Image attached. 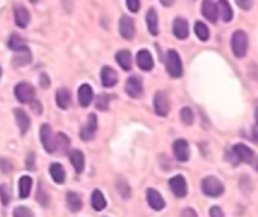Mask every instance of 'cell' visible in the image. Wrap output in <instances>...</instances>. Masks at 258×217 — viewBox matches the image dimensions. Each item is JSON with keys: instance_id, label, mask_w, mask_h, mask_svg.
<instances>
[{"instance_id": "6da1fadb", "label": "cell", "mask_w": 258, "mask_h": 217, "mask_svg": "<svg viewBox=\"0 0 258 217\" xmlns=\"http://www.w3.org/2000/svg\"><path fill=\"white\" fill-rule=\"evenodd\" d=\"M248 47H249V40L248 35L243 30H237L233 33L231 36V48L234 56L237 58H245L248 53Z\"/></svg>"}, {"instance_id": "7a4b0ae2", "label": "cell", "mask_w": 258, "mask_h": 217, "mask_svg": "<svg viewBox=\"0 0 258 217\" xmlns=\"http://www.w3.org/2000/svg\"><path fill=\"white\" fill-rule=\"evenodd\" d=\"M166 71L172 79H178L183 76L181 59L175 50H169L166 53Z\"/></svg>"}, {"instance_id": "3957f363", "label": "cell", "mask_w": 258, "mask_h": 217, "mask_svg": "<svg viewBox=\"0 0 258 217\" xmlns=\"http://www.w3.org/2000/svg\"><path fill=\"white\" fill-rule=\"evenodd\" d=\"M202 192L204 195H207L210 197H217L223 193V190H225V187H223V184L220 183V181L216 178V176H207L202 179Z\"/></svg>"}, {"instance_id": "277c9868", "label": "cell", "mask_w": 258, "mask_h": 217, "mask_svg": "<svg viewBox=\"0 0 258 217\" xmlns=\"http://www.w3.org/2000/svg\"><path fill=\"white\" fill-rule=\"evenodd\" d=\"M14 94H15V98L23 104L32 103L33 100H35V87H33L30 83L22 82V83H19L15 86Z\"/></svg>"}, {"instance_id": "5b68a950", "label": "cell", "mask_w": 258, "mask_h": 217, "mask_svg": "<svg viewBox=\"0 0 258 217\" xmlns=\"http://www.w3.org/2000/svg\"><path fill=\"white\" fill-rule=\"evenodd\" d=\"M40 139H41V143L44 150L51 154L56 151V145H55V134H53V130H51V127L48 124H44L41 125L40 129Z\"/></svg>"}, {"instance_id": "8992f818", "label": "cell", "mask_w": 258, "mask_h": 217, "mask_svg": "<svg viewBox=\"0 0 258 217\" xmlns=\"http://www.w3.org/2000/svg\"><path fill=\"white\" fill-rule=\"evenodd\" d=\"M233 154L237 158L236 163H248V165H251L255 160V152L243 143H236L233 147Z\"/></svg>"}, {"instance_id": "52a82bcc", "label": "cell", "mask_w": 258, "mask_h": 217, "mask_svg": "<svg viewBox=\"0 0 258 217\" xmlns=\"http://www.w3.org/2000/svg\"><path fill=\"white\" fill-rule=\"evenodd\" d=\"M154 110L159 116H168L171 110V101L165 90H159L156 97H154Z\"/></svg>"}, {"instance_id": "ba28073f", "label": "cell", "mask_w": 258, "mask_h": 217, "mask_svg": "<svg viewBox=\"0 0 258 217\" xmlns=\"http://www.w3.org/2000/svg\"><path fill=\"white\" fill-rule=\"evenodd\" d=\"M119 33L124 40L130 41L134 38V33H136V27H134V20L129 15H123L121 20H119Z\"/></svg>"}, {"instance_id": "9c48e42d", "label": "cell", "mask_w": 258, "mask_h": 217, "mask_svg": "<svg viewBox=\"0 0 258 217\" xmlns=\"http://www.w3.org/2000/svg\"><path fill=\"white\" fill-rule=\"evenodd\" d=\"M126 92L129 97L131 98H139L144 94V86H142V80L141 77L131 76L129 77V80L126 82Z\"/></svg>"}, {"instance_id": "30bf717a", "label": "cell", "mask_w": 258, "mask_h": 217, "mask_svg": "<svg viewBox=\"0 0 258 217\" xmlns=\"http://www.w3.org/2000/svg\"><path fill=\"white\" fill-rule=\"evenodd\" d=\"M30 62H32V53H30L29 47H22V48L14 51V56H12L14 66H17V68L27 66Z\"/></svg>"}, {"instance_id": "8fae6325", "label": "cell", "mask_w": 258, "mask_h": 217, "mask_svg": "<svg viewBox=\"0 0 258 217\" xmlns=\"http://www.w3.org/2000/svg\"><path fill=\"white\" fill-rule=\"evenodd\" d=\"M147 202L154 211H162L166 205L163 196L156 189H148L147 190Z\"/></svg>"}, {"instance_id": "7c38bea8", "label": "cell", "mask_w": 258, "mask_h": 217, "mask_svg": "<svg viewBox=\"0 0 258 217\" xmlns=\"http://www.w3.org/2000/svg\"><path fill=\"white\" fill-rule=\"evenodd\" d=\"M172 150H174V155L178 161L184 163L191 157V150H189V143L184 139H178L172 145Z\"/></svg>"}, {"instance_id": "4fadbf2b", "label": "cell", "mask_w": 258, "mask_h": 217, "mask_svg": "<svg viewBox=\"0 0 258 217\" xmlns=\"http://www.w3.org/2000/svg\"><path fill=\"white\" fill-rule=\"evenodd\" d=\"M169 187L177 197H184L187 195V183L183 175H175L169 179Z\"/></svg>"}, {"instance_id": "5bb4252c", "label": "cell", "mask_w": 258, "mask_h": 217, "mask_svg": "<svg viewBox=\"0 0 258 217\" xmlns=\"http://www.w3.org/2000/svg\"><path fill=\"white\" fill-rule=\"evenodd\" d=\"M97 129H98V122H97V116L92 113L89 115V119H88V124H86L82 131H80V137L82 140L85 142H89L95 137V133H97Z\"/></svg>"}, {"instance_id": "9a60e30c", "label": "cell", "mask_w": 258, "mask_h": 217, "mask_svg": "<svg viewBox=\"0 0 258 217\" xmlns=\"http://www.w3.org/2000/svg\"><path fill=\"white\" fill-rule=\"evenodd\" d=\"M14 20H15L17 26L24 29L30 22V14H29L27 8L23 5H15L14 6Z\"/></svg>"}, {"instance_id": "2e32d148", "label": "cell", "mask_w": 258, "mask_h": 217, "mask_svg": "<svg viewBox=\"0 0 258 217\" xmlns=\"http://www.w3.org/2000/svg\"><path fill=\"white\" fill-rule=\"evenodd\" d=\"M101 83L105 87H113L116 83H118V74H116V71L110 66H103L101 69Z\"/></svg>"}, {"instance_id": "e0dca14e", "label": "cell", "mask_w": 258, "mask_h": 217, "mask_svg": "<svg viewBox=\"0 0 258 217\" xmlns=\"http://www.w3.org/2000/svg\"><path fill=\"white\" fill-rule=\"evenodd\" d=\"M14 116L17 121V125H19L20 133L26 134V131L30 129V118L29 115L23 110V108H14Z\"/></svg>"}, {"instance_id": "ac0fdd59", "label": "cell", "mask_w": 258, "mask_h": 217, "mask_svg": "<svg viewBox=\"0 0 258 217\" xmlns=\"http://www.w3.org/2000/svg\"><path fill=\"white\" fill-rule=\"evenodd\" d=\"M136 61H137V66H139L142 71H151L154 68V59L148 50H141L139 53H137Z\"/></svg>"}, {"instance_id": "d6986e66", "label": "cell", "mask_w": 258, "mask_h": 217, "mask_svg": "<svg viewBox=\"0 0 258 217\" xmlns=\"http://www.w3.org/2000/svg\"><path fill=\"white\" fill-rule=\"evenodd\" d=\"M94 100V90L91 87V85L88 83H83L79 87V103L82 107H88Z\"/></svg>"}, {"instance_id": "ffe728a7", "label": "cell", "mask_w": 258, "mask_h": 217, "mask_svg": "<svg viewBox=\"0 0 258 217\" xmlns=\"http://www.w3.org/2000/svg\"><path fill=\"white\" fill-rule=\"evenodd\" d=\"M172 32H174L175 38L178 40H186L189 36V24H187V20L184 18H175L174 20V24H172Z\"/></svg>"}, {"instance_id": "44dd1931", "label": "cell", "mask_w": 258, "mask_h": 217, "mask_svg": "<svg viewBox=\"0 0 258 217\" xmlns=\"http://www.w3.org/2000/svg\"><path fill=\"white\" fill-rule=\"evenodd\" d=\"M201 11H202V15L207 18L210 23L217 22V6L213 0H204Z\"/></svg>"}, {"instance_id": "7402d4cb", "label": "cell", "mask_w": 258, "mask_h": 217, "mask_svg": "<svg viewBox=\"0 0 258 217\" xmlns=\"http://www.w3.org/2000/svg\"><path fill=\"white\" fill-rule=\"evenodd\" d=\"M145 20H147V27H148L150 33L154 35V36L159 35V17H157L156 9H154V8L148 9Z\"/></svg>"}, {"instance_id": "603a6c76", "label": "cell", "mask_w": 258, "mask_h": 217, "mask_svg": "<svg viewBox=\"0 0 258 217\" xmlns=\"http://www.w3.org/2000/svg\"><path fill=\"white\" fill-rule=\"evenodd\" d=\"M217 6V17L222 18V22H231L233 20V9L228 3V0H219V3L216 5Z\"/></svg>"}, {"instance_id": "cb8c5ba5", "label": "cell", "mask_w": 258, "mask_h": 217, "mask_svg": "<svg viewBox=\"0 0 258 217\" xmlns=\"http://www.w3.org/2000/svg\"><path fill=\"white\" fill-rule=\"evenodd\" d=\"M116 62L121 66L124 71H130L131 69V53L129 50H119L116 53Z\"/></svg>"}, {"instance_id": "d4e9b609", "label": "cell", "mask_w": 258, "mask_h": 217, "mask_svg": "<svg viewBox=\"0 0 258 217\" xmlns=\"http://www.w3.org/2000/svg\"><path fill=\"white\" fill-rule=\"evenodd\" d=\"M66 205L70 208V211L77 213L82 210V197L76 192H68L66 193Z\"/></svg>"}, {"instance_id": "484cf974", "label": "cell", "mask_w": 258, "mask_h": 217, "mask_svg": "<svg viewBox=\"0 0 258 217\" xmlns=\"http://www.w3.org/2000/svg\"><path fill=\"white\" fill-rule=\"evenodd\" d=\"M56 103L61 108H68L71 104V94H70V90L65 89V87H61L58 89V92H56Z\"/></svg>"}, {"instance_id": "4316f807", "label": "cell", "mask_w": 258, "mask_h": 217, "mask_svg": "<svg viewBox=\"0 0 258 217\" xmlns=\"http://www.w3.org/2000/svg\"><path fill=\"white\" fill-rule=\"evenodd\" d=\"M70 160H71V165L74 166L76 172H77V174H82L83 169H85V155H83V152L79 151V150L71 151Z\"/></svg>"}, {"instance_id": "83f0119b", "label": "cell", "mask_w": 258, "mask_h": 217, "mask_svg": "<svg viewBox=\"0 0 258 217\" xmlns=\"http://www.w3.org/2000/svg\"><path fill=\"white\" fill-rule=\"evenodd\" d=\"M91 204H92V208H94L95 211H103V210L106 208V205H108L105 195H103L100 190H94V192H92Z\"/></svg>"}, {"instance_id": "f1b7e54d", "label": "cell", "mask_w": 258, "mask_h": 217, "mask_svg": "<svg viewBox=\"0 0 258 217\" xmlns=\"http://www.w3.org/2000/svg\"><path fill=\"white\" fill-rule=\"evenodd\" d=\"M30 190H32V178L27 176V175L22 176L20 181H19V193H20V197L26 199L30 195Z\"/></svg>"}, {"instance_id": "f546056e", "label": "cell", "mask_w": 258, "mask_h": 217, "mask_svg": "<svg viewBox=\"0 0 258 217\" xmlns=\"http://www.w3.org/2000/svg\"><path fill=\"white\" fill-rule=\"evenodd\" d=\"M50 175H51V178H53V181L56 184H62L65 181V171L59 163H53V165L50 166Z\"/></svg>"}, {"instance_id": "4dcf8cb0", "label": "cell", "mask_w": 258, "mask_h": 217, "mask_svg": "<svg viewBox=\"0 0 258 217\" xmlns=\"http://www.w3.org/2000/svg\"><path fill=\"white\" fill-rule=\"evenodd\" d=\"M195 33L201 41H207L210 36V30L207 27V24L202 22H196L195 23Z\"/></svg>"}, {"instance_id": "1f68e13d", "label": "cell", "mask_w": 258, "mask_h": 217, "mask_svg": "<svg viewBox=\"0 0 258 217\" xmlns=\"http://www.w3.org/2000/svg\"><path fill=\"white\" fill-rule=\"evenodd\" d=\"M55 145H56V150L59 147L61 152H65V151H68V148H70V139H68V136H65L64 133H58V136L55 139Z\"/></svg>"}, {"instance_id": "d6a6232c", "label": "cell", "mask_w": 258, "mask_h": 217, "mask_svg": "<svg viewBox=\"0 0 258 217\" xmlns=\"http://www.w3.org/2000/svg\"><path fill=\"white\" fill-rule=\"evenodd\" d=\"M8 47L15 51V50H19V48H22V47H26V43H24V40L22 38L20 35L12 33L11 38H9V41H8Z\"/></svg>"}, {"instance_id": "836d02e7", "label": "cell", "mask_w": 258, "mask_h": 217, "mask_svg": "<svg viewBox=\"0 0 258 217\" xmlns=\"http://www.w3.org/2000/svg\"><path fill=\"white\" fill-rule=\"evenodd\" d=\"M180 118L181 121L186 124V125H192L194 124V119H195V115H194V110L191 107H183L180 110Z\"/></svg>"}, {"instance_id": "e575fe53", "label": "cell", "mask_w": 258, "mask_h": 217, "mask_svg": "<svg viewBox=\"0 0 258 217\" xmlns=\"http://www.w3.org/2000/svg\"><path fill=\"white\" fill-rule=\"evenodd\" d=\"M113 97L112 95H100L98 98H97V108L98 110H108L109 108V103H110V100H112Z\"/></svg>"}, {"instance_id": "d590c367", "label": "cell", "mask_w": 258, "mask_h": 217, "mask_svg": "<svg viewBox=\"0 0 258 217\" xmlns=\"http://www.w3.org/2000/svg\"><path fill=\"white\" fill-rule=\"evenodd\" d=\"M14 217H35L32 213V210H29L24 205H19L14 210Z\"/></svg>"}, {"instance_id": "8d00e7d4", "label": "cell", "mask_w": 258, "mask_h": 217, "mask_svg": "<svg viewBox=\"0 0 258 217\" xmlns=\"http://www.w3.org/2000/svg\"><path fill=\"white\" fill-rule=\"evenodd\" d=\"M118 189H119V193L124 199H129L130 197V187L127 184V181H119L118 183Z\"/></svg>"}, {"instance_id": "74e56055", "label": "cell", "mask_w": 258, "mask_h": 217, "mask_svg": "<svg viewBox=\"0 0 258 217\" xmlns=\"http://www.w3.org/2000/svg\"><path fill=\"white\" fill-rule=\"evenodd\" d=\"M0 197H2V202H3L5 205L9 204L11 196H9V190H8L6 186H0Z\"/></svg>"}, {"instance_id": "f35d334b", "label": "cell", "mask_w": 258, "mask_h": 217, "mask_svg": "<svg viewBox=\"0 0 258 217\" xmlns=\"http://www.w3.org/2000/svg\"><path fill=\"white\" fill-rule=\"evenodd\" d=\"M0 169H2L3 172L9 174L12 171V165H11V161L8 158H3V157H0Z\"/></svg>"}, {"instance_id": "ab89813d", "label": "cell", "mask_w": 258, "mask_h": 217, "mask_svg": "<svg viewBox=\"0 0 258 217\" xmlns=\"http://www.w3.org/2000/svg\"><path fill=\"white\" fill-rule=\"evenodd\" d=\"M126 2H127V8L131 12H137L141 9V2H139V0H126Z\"/></svg>"}, {"instance_id": "60d3db41", "label": "cell", "mask_w": 258, "mask_h": 217, "mask_svg": "<svg viewBox=\"0 0 258 217\" xmlns=\"http://www.w3.org/2000/svg\"><path fill=\"white\" fill-rule=\"evenodd\" d=\"M26 166H27L29 171H33V169H35V154H33V152H30V154L27 155Z\"/></svg>"}, {"instance_id": "b9f144b4", "label": "cell", "mask_w": 258, "mask_h": 217, "mask_svg": "<svg viewBox=\"0 0 258 217\" xmlns=\"http://www.w3.org/2000/svg\"><path fill=\"white\" fill-rule=\"evenodd\" d=\"M210 217H225V214H223L222 208H219L217 205H215V207L210 208Z\"/></svg>"}, {"instance_id": "7bdbcfd3", "label": "cell", "mask_w": 258, "mask_h": 217, "mask_svg": "<svg viewBox=\"0 0 258 217\" xmlns=\"http://www.w3.org/2000/svg\"><path fill=\"white\" fill-rule=\"evenodd\" d=\"M180 217H198V214H196V211L192 210V208H186V210L181 211Z\"/></svg>"}, {"instance_id": "ee69618b", "label": "cell", "mask_w": 258, "mask_h": 217, "mask_svg": "<svg viewBox=\"0 0 258 217\" xmlns=\"http://www.w3.org/2000/svg\"><path fill=\"white\" fill-rule=\"evenodd\" d=\"M237 5L242 9H251L252 8V0H238Z\"/></svg>"}, {"instance_id": "f6af8a7d", "label": "cell", "mask_w": 258, "mask_h": 217, "mask_svg": "<svg viewBox=\"0 0 258 217\" xmlns=\"http://www.w3.org/2000/svg\"><path fill=\"white\" fill-rule=\"evenodd\" d=\"M174 2H175V0H160V3H162L163 6H166V8L172 6V5H174Z\"/></svg>"}, {"instance_id": "bcb514c9", "label": "cell", "mask_w": 258, "mask_h": 217, "mask_svg": "<svg viewBox=\"0 0 258 217\" xmlns=\"http://www.w3.org/2000/svg\"><path fill=\"white\" fill-rule=\"evenodd\" d=\"M29 2H32V3H38V0H29Z\"/></svg>"}, {"instance_id": "7dc6e473", "label": "cell", "mask_w": 258, "mask_h": 217, "mask_svg": "<svg viewBox=\"0 0 258 217\" xmlns=\"http://www.w3.org/2000/svg\"><path fill=\"white\" fill-rule=\"evenodd\" d=\"M0 77H2V69H0Z\"/></svg>"}]
</instances>
